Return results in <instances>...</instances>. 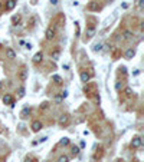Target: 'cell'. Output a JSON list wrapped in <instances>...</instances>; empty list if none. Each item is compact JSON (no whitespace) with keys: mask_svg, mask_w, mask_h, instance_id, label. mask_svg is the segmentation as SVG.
<instances>
[{"mask_svg":"<svg viewBox=\"0 0 144 162\" xmlns=\"http://www.w3.org/2000/svg\"><path fill=\"white\" fill-rule=\"evenodd\" d=\"M141 145H143V141L140 136H134V138L131 139V148H140Z\"/></svg>","mask_w":144,"mask_h":162,"instance_id":"2","label":"cell"},{"mask_svg":"<svg viewBox=\"0 0 144 162\" xmlns=\"http://www.w3.org/2000/svg\"><path fill=\"white\" fill-rule=\"evenodd\" d=\"M91 79V75L87 72H81V82H84V83H88Z\"/></svg>","mask_w":144,"mask_h":162,"instance_id":"7","label":"cell"},{"mask_svg":"<svg viewBox=\"0 0 144 162\" xmlns=\"http://www.w3.org/2000/svg\"><path fill=\"white\" fill-rule=\"evenodd\" d=\"M124 37L127 39V40H130V39H133V33L127 30V32H124Z\"/></svg>","mask_w":144,"mask_h":162,"instance_id":"19","label":"cell"},{"mask_svg":"<svg viewBox=\"0 0 144 162\" xmlns=\"http://www.w3.org/2000/svg\"><path fill=\"white\" fill-rule=\"evenodd\" d=\"M2 88H3V82L0 80V89H2Z\"/></svg>","mask_w":144,"mask_h":162,"instance_id":"31","label":"cell"},{"mask_svg":"<svg viewBox=\"0 0 144 162\" xmlns=\"http://www.w3.org/2000/svg\"><path fill=\"white\" fill-rule=\"evenodd\" d=\"M51 4L56 6V4H58V0H51Z\"/></svg>","mask_w":144,"mask_h":162,"instance_id":"29","label":"cell"},{"mask_svg":"<svg viewBox=\"0 0 144 162\" xmlns=\"http://www.w3.org/2000/svg\"><path fill=\"white\" fill-rule=\"evenodd\" d=\"M137 6H138V9H143V6H144V0H138V2H137Z\"/></svg>","mask_w":144,"mask_h":162,"instance_id":"24","label":"cell"},{"mask_svg":"<svg viewBox=\"0 0 144 162\" xmlns=\"http://www.w3.org/2000/svg\"><path fill=\"white\" fill-rule=\"evenodd\" d=\"M90 9H91V10H100V9H101V6L100 4H98V3H90Z\"/></svg>","mask_w":144,"mask_h":162,"instance_id":"14","label":"cell"},{"mask_svg":"<svg viewBox=\"0 0 144 162\" xmlns=\"http://www.w3.org/2000/svg\"><path fill=\"white\" fill-rule=\"evenodd\" d=\"M55 35H56V32H55V29H52V27H49L46 30V39L48 40H52V39L55 37Z\"/></svg>","mask_w":144,"mask_h":162,"instance_id":"5","label":"cell"},{"mask_svg":"<svg viewBox=\"0 0 144 162\" xmlns=\"http://www.w3.org/2000/svg\"><path fill=\"white\" fill-rule=\"evenodd\" d=\"M68 121H69V116L66 114H63V115L59 116V121H58V122H59V125H66V123H68Z\"/></svg>","mask_w":144,"mask_h":162,"instance_id":"8","label":"cell"},{"mask_svg":"<svg viewBox=\"0 0 144 162\" xmlns=\"http://www.w3.org/2000/svg\"><path fill=\"white\" fill-rule=\"evenodd\" d=\"M59 143H61V145H62V146H66V145H69V138H62V139L59 141Z\"/></svg>","mask_w":144,"mask_h":162,"instance_id":"16","label":"cell"},{"mask_svg":"<svg viewBox=\"0 0 144 162\" xmlns=\"http://www.w3.org/2000/svg\"><path fill=\"white\" fill-rule=\"evenodd\" d=\"M115 162H124V161H122V159H118V161H115Z\"/></svg>","mask_w":144,"mask_h":162,"instance_id":"32","label":"cell"},{"mask_svg":"<svg viewBox=\"0 0 144 162\" xmlns=\"http://www.w3.org/2000/svg\"><path fill=\"white\" fill-rule=\"evenodd\" d=\"M42 162H48V161H42Z\"/></svg>","mask_w":144,"mask_h":162,"instance_id":"33","label":"cell"},{"mask_svg":"<svg viewBox=\"0 0 144 162\" xmlns=\"http://www.w3.org/2000/svg\"><path fill=\"white\" fill-rule=\"evenodd\" d=\"M3 103H4V105H10V106H13L14 105V100H13V96H12V95H9V93H6L4 96H3Z\"/></svg>","mask_w":144,"mask_h":162,"instance_id":"1","label":"cell"},{"mask_svg":"<svg viewBox=\"0 0 144 162\" xmlns=\"http://www.w3.org/2000/svg\"><path fill=\"white\" fill-rule=\"evenodd\" d=\"M42 59H43V53H42V52H38V53L33 56L32 60H33V63H36V65H38V63L42 62Z\"/></svg>","mask_w":144,"mask_h":162,"instance_id":"4","label":"cell"},{"mask_svg":"<svg viewBox=\"0 0 144 162\" xmlns=\"http://www.w3.org/2000/svg\"><path fill=\"white\" fill-rule=\"evenodd\" d=\"M30 128H32L33 132H39V131L42 129V122L41 121H33L32 122V126H30Z\"/></svg>","mask_w":144,"mask_h":162,"instance_id":"3","label":"cell"},{"mask_svg":"<svg viewBox=\"0 0 144 162\" xmlns=\"http://www.w3.org/2000/svg\"><path fill=\"white\" fill-rule=\"evenodd\" d=\"M62 100V96H56V102H61Z\"/></svg>","mask_w":144,"mask_h":162,"instance_id":"30","label":"cell"},{"mask_svg":"<svg viewBox=\"0 0 144 162\" xmlns=\"http://www.w3.org/2000/svg\"><path fill=\"white\" fill-rule=\"evenodd\" d=\"M101 47H102V45L98 43V45H95V46H94V50H95V52H100V50H101Z\"/></svg>","mask_w":144,"mask_h":162,"instance_id":"23","label":"cell"},{"mask_svg":"<svg viewBox=\"0 0 144 162\" xmlns=\"http://www.w3.org/2000/svg\"><path fill=\"white\" fill-rule=\"evenodd\" d=\"M6 56H7V59H14V57H16V53H14L13 49L7 47L6 49Z\"/></svg>","mask_w":144,"mask_h":162,"instance_id":"9","label":"cell"},{"mask_svg":"<svg viewBox=\"0 0 144 162\" xmlns=\"http://www.w3.org/2000/svg\"><path fill=\"white\" fill-rule=\"evenodd\" d=\"M58 162H69V156H66V155H62V156H59Z\"/></svg>","mask_w":144,"mask_h":162,"instance_id":"18","label":"cell"},{"mask_svg":"<svg viewBox=\"0 0 144 162\" xmlns=\"http://www.w3.org/2000/svg\"><path fill=\"white\" fill-rule=\"evenodd\" d=\"M94 35H95V29H94V27H90V29L87 30V39H91Z\"/></svg>","mask_w":144,"mask_h":162,"instance_id":"12","label":"cell"},{"mask_svg":"<svg viewBox=\"0 0 144 162\" xmlns=\"http://www.w3.org/2000/svg\"><path fill=\"white\" fill-rule=\"evenodd\" d=\"M124 93L127 95V96H130V95L133 93V90H131V88H125V89H124Z\"/></svg>","mask_w":144,"mask_h":162,"instance_id":"22","label":"cell"},{"mask_svg":"<svg viewBox=\"0 0 144 162\" xmlns=\"http://www.w3.org/2000/svg\"><path fill=\"white\" fill-rule=\"evenodd\" d=\"M20 20H22V16H20V14H16V16H13V17H12V22H13V24L19 23Z\"/></svg>","mask_w":144,"mask_h":162,"instance_id":"15","label":"cell"},{"mask_svg":"<svg viewBox=\"0 0 144 162\" xmlns=\"http://www.w3.org/2000/svg\"><path fill=\"white\" fill-rule=\"evenodd\" d=\"M24 49H27V50H30V49H32V43H26V45H24Z\"/></svg>","mask_w":144,"mask_h":162,"instance_id":"26","label":"cell"},{"mask_svg":"<svg viewBox=\"0 0 144 162\" xmlns=\"http://www.w3.org/2000/svg\"><path fill=\"white\" fill-rule=\"evenodd\" d=\"M0 7H2V3H0Z\"/></svg>","mask_w":144,"mask_h":162,"instance_id":"34","label":"cell"},{"mask_svg":"<svg viewBox=\"0 0 144 162\" xmlns=\"http://www.w3.org/2000/svg\"><path fill=\"white\" fill-rule=\"evenodd\" d=\"M30 114V108H24L22 112H20V118L24 119V118H27V115Z\"/></svg>","mask_w":144,"mask_h":162,"instance_id":"11","label":"cell"},{"mask_svg":"<svg viewBox=\"0 0 144 162\" xmlns=\"http://www.w3.org/2000/svg\"><path fill=\"white\" fill-rule=\"evenodd\" d=\"M20 78H22V80L26 79V70H22V73H20Z\"/></svg>","mask_w":144,"mask_h":162,"instance_id":"25","label":"cell"},{"mask_svg":"<svg viewBox=\"0 0 144 162\" xmlns=\"http://www.w3.org/2000/svg\"><path fill=\"white\" fill-rule=\"evenodd\" d=\"M52 80H53L56 85H61V83H62V78H61V76H58V75H53V76H52Z\"/></svg>","mask_w":144,"mask_h":162,"instance_id":"13","label":"cell"},{"mask_svg":"<svg viewBox=\"0 0 144 162\" xmlns=\"http://www.w3.org/2000/svg\"><path fill=\"white\" fill-rule=\"evenodd\" d=\"M24 162H33V158H29V156H27L26 159H24Z\"/></svg>","mask_w":144,"mask_h":162,"instance_id":"28","label":"cell"},{"mask_svg":"<svg viewBox=\"0 0 144 162\" xmlns=\"http://www.w3.org/2000/svg\"><path fill=\"white\" fill-rule=\"evenodd\" d=\"M14 6H16V0H7V3H6V10H13Z\"/></svg>","mask_w":144,"mask_h":162,"instance_id":"10","label":"cell"},{"mask_svg":"<svg viewBox=\"0 0 144 162\" xmlns=\"http://www.w3.org/2000/svg\"><path fill=\"white\" fill-rule=\"evenodd\" d=\"M51 57L53 60H58V59H59V50H55L53 53H51Z\"/></svg>","mask_w":144,"mask_h":162,"instance_id":"17","label":"cell"},{"mask_svg":"<svg viewBox=\"0 0 144 162\" xmlns=\"http://www.w3.org/2000/svg\"><path fill=\"white\" fill-rule=\"evenodd\" d=\"M134 56H136V50H134L133 47L127 49V52H125V59H133Z\"/></svg>","mask_w":144,"mask_h":162,"instance_id":"6","label":"cell"},{"mask_svg":"<svg viewBox=\"0 0 144 162\" xmlns=\"http://www.w3.org/2000/svg\"><path fill=\"white\" fill-rule=\"evenodd\" d=\"M17 93H19V98H23V96H24V88L20 86L19 90H17Z\"/></svg>","mask_w":144,"mask_h":162,"instance_id":"21","label":"cell"},{"mask_svg":"<svg viewBox=\"0 0 144 162\" xmlns=\"http://www.w3.org/2000/svg\"><path fill=\"white\" fill-rule=\"evenodd\" d=\"M66 95H68V92H66V90H63V92L61 93V96H62V99H65V98H66Z\"/></svg>","mask_w":144,"mask_h":162,"instance_id":"27","label":"cell"},{"mask_svg":"<svg viewBox=\"0 0 144 162\" xmlns=\"http://www.w3.org/2000/svg\"><path fill=\"white\" fill-rule=\"evenodd\" d=\"M78 154H79V148H78V146H72V155H73V156H76Z\"/></svg>","mask_w":144,"mask_h":162,"instance_id":"20","label":"cell"}]
</instances>
